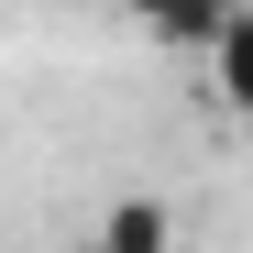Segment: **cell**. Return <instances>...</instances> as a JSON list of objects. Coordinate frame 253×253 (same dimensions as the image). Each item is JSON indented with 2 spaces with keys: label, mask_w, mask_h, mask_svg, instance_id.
<instances>
[{
  "label": "cell",
  "mask_w": 253,
  "mask_h": 253,
  "mask_svg": "<svg viewBox=\"0 0 253 253\" xmlns=\"http://www.w3.org/2000/svg\"><path fill=\"white\" fill-rule=\"evenodd\" d=\"M121 11H132L154 44H176V55H209V44L231 33V11H242V0H121Z\"/></svg>",
  "instance_id": "1"
},
{
  "label": "cell",
  "mask_w": 253,
  "mask_h": 253,
  "mask_svg": "<svg viewBox=\"0 0 253 253\" xmlns=\"http://www.w3.org/2000/svg\"><path fill=\"white\" fill-rule=\"evenodd\" d=\"M99 253H176V209H165V198H110L99 209Z\"/></svg>",
  "instance_id": "2"
},
{
  "label": "cell",
  "mask_w": 253,
  "mask_h": 253,
  "mask_svg": "<svg viewBox=\"0 0 253 253\" xmlns=\"http://www.w3.org/2000/svg\"><path fill=\"white\" fill-rule=\"evenodd\" d=\"M77 253H99V242H77Z\"/></svg>",
  "instance_id": "3"
}]
</instances>
